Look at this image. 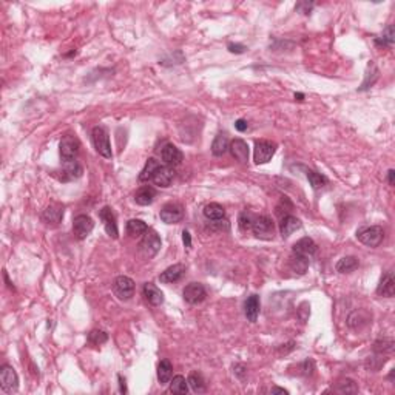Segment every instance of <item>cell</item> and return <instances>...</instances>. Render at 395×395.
Segmentation results:
<instances>
[{"instance_id":"ab89813d","label":"cell","mask_w":395,"mask_h":395,"mask_svg":"<svg viewBox=\"0 0 395 395\" xmlns=\"http://www.w3.org/2000/svg\"><path fill=\"white\" fill-rule=\"evenodd\" d=\"M336 390L341 392V393H345V392H346V393H354V392L358 390V387H357L355 381L346 378V380H341L340 383L336 384Z\"/></svg>"},{"instance_id":"484cf974","label":"cell","mask_w":395,"mask_h":395,"mask_svg":"<svg viewBox=\"0 0 395 395\" xmlns=\"http://www.w3.org/2000/svg\"><path fill=\"white\" fill-rule=\"evenodd\" d=\"M230 144H229V138L225 133H218L213 144H212V153L215 156H222L225 154V151L229 150Z\"/></svg>"},{"instance_id":"30bf717a","label":"cell","mask_w":395,"mask_h":395,"mask_svg":"<svg viewBox=\"0 0 395 395\" xmlns=\"http://www.w3.org/2000/svg\"><path fill=\"white\" fill-rule=\"evenodd\" d=\"M182 295H184V300L189 304L196 306V304H201L205 300L207 292H205V287L201 283H190V284L186 286Z\"/></svg>"},{"instance_id":"cb8c5ba5","label":"cell","mask_w":395,"mask_h":395,"mask_svg":"<svg viewBox=\"0 0 395 395\" xmlns=\"http://www.w3.org/2000/svg\"><path fill=\"white\" fill-rule=\"evenodd\" d=\"M259 297L258 295H250L246 303H244V313L247 317V320L250 323H255L258 320V315H259Z\"/></svg>"},{"instance_id":"f907efd6","label":"cell","mask_w":395,"mask_h":395,"mask_svg":"<svg viewBox=\"0 0 395 395\" xmlns=\"http://www.w3.org/2000/svg\"><path fill=\"white\" fill-rule=\"evenodd\" d=\"M4 278H5V281H7V284H8V287L14 291V286H13V283H11V281L8 279V273H7V272H4Z\"/></svg>"},{"instance_id":"7dc6e473","label":"cell","mask_w":395,"mask_h":395,"mask_svg":"<svg viewBox=\"0 0 395 395\" xmlns=\"http://www.w3.org/2000/svg\"><path fill=\"white\" fill-rule=\"evenodd\" d=\"M387 182H389V186H395V170H390L387 172Z\"/></svg>"},{"instance_id":"816d5d0a","label":"cell","mask_w":395,"mask_h":395,"mask_svg":"<svg viewBox=\"0 0 395 395\" xmlns=\"http://www.w3.org/2000/svg\"><path fill=\"white\" fill-rule=\"evenodd\" d=\"M303 97H304V96H303V94H301V93H298V94H295V99H298V100H303Z\"/></svg>"},{"instance_id":"60d3db41","label":"cell","mask_w":395,"mask_h":395,"mask_svg":"<svg viewBox=\"0 0 395 395\" xmlns=\"http://www.w3.org/2000/svg\"><path fill=\"white\" fill-rule=\"evenodd\" d=\"M393 40H395L393 27H392V25H389V27L384 30L383 36H381V37H378L375 42H377L378 45H383V46H386V45H392V43H393Z\"/></svg>"},{"instance_id":"681fc988","label":"cell","mask_w":395,"mask_h":395,"mask_svg":"<svg viewBox=\"0 0 395 395\" xmlns=\"http://www.w3.org/2000/svg\"><path fill=\"white\" fill-rule=\"evenodd\" d=\"M119 386H121V392H127V387H125V380L119 375Z\"/></svg>"},{"instance_id":"f6af8a7d","label":"cell","mask_w":395,"mask_h":395,"mask_svg":"<svg viewBox=\"0 0 395 395\" xmlns=\"http://www.w3.org/2000/svg\"><path fill=\"white\" fill-rule=\"evenodd\" d=\"M233 372H236V375H238L240 378H243V375L247 374V369H246V366H243V364H235V366H233Z\"/></svg>"},{"instance_id":"6da1fadb","label":"cell","mask_w":395,"mask_h":395,"mask_svg":"<svg viewBox=\"0 0 395 395\" xmlns=\"http://www.w3.org/2000/svg\"><path fill=\"white\" fill-rule=\"evenodd\" d=\"M252 232L255 233L256 238L270 241L273 240V235H275V224L269 216H258L252 224Z\"/></svg>"},{"instance_id":"9c48e42d","label":"cell","mask_w":395,"mask_h":395,"mask_svg":"<svg viewBox=\"0 0 395 395\" xmlns=\"http://www.w3.org/2000/svg\"><path fill=\"white\" fill-rule=\"evenodd\" d=\"M94 229V222L88 215H77L73 221V232L77 240H85Z\"/></svg>"},{"instance_id":"ee69618b","label":"cell","mask_w":395,"mask_h":395,"mask_svg":"<svg viewBox=\"0 0 395 395\" xmlns=\"http://www.w3.org/2000/svg\"><path fill=\"white\" fill-rule=\"evenodd\" d=\"M247 127H249V124H247V121H244V119H238L236 122H235V128L238 130V131H246L247 130Z\"/></svg>"},{"instance_id":"ffe728a7","label":"cell","mask_w":395,"mask_h":395,"mask_svg":"<svg viewBox=\"0 0 395 395\" xmlns=\"http://www.w3.org/2000/svg\"><path fill=\"white\" fill-rule=\"evenodd\" d=\"M229 150H230L232 156H233L238 162L246 164V162L249 161V145H247L246 141H243V139H235V141H232Z\"/></svg>"},{"instance_id":"5bb4252c","label":"cell","mask_w":395,"mask_h":395,"mask_svg":"<svg viewBox=\"0 0 395 395\" xmlns=\"http://www.w3.org/2000/svg\"><path fill=\"white\" fill-rule=\"evenodd\" d=\"M173 179H175V170H173V167H170V165H161L157 170H156V173L153 175V182L156 184V186H159V187H168L172 182H173Z\"/></svg>"},{"instance_id":"f35d334b","label":"cell","mask_w":395,"mask_h":395,"mask_svg":"<svg viewBox=\"0 0 395 395\" xmlns=\"http://www.w3.org/2000/svg\"><path fill=\"white\" fill-rule=\"evenodd\" d=\"M386 363V358H384V355H381V354H377V355H374V357H369L367 360H366V369H369V371H378L383 364Z\"/></svg>"},{"instance_id":"4316f807","label":"cell","mask_w":395,"mask_h":395,"mask_svg":"<svg viewBox=\"0 0 395 395\" xmlns=\"http://www.w3.org/2000/svg\"><path fill=\"white\" fill-rule=\"evenodd\" d=\"M172 377H173V366H172V363L168 361V360H162L157 364V380H159V383L161 384L170 383Z\"/></svg>"},{"instance_id":"4dcf8cb0","label":"cell","mask_w":395,"mask_h":395,"mask_svg":"<svg viewBox=\"0 0 395 395\" xmlns=\"http://www.w3.org/2000/svg\"><path fill=\"white\" fill-rule=\"evenodd\" d=\"M289 264H291V269H292L295 273H298V275H304V273H306V270H307V267H309V258L294 253V255L291 256Z\"/></svg>"},{"instance_id":"1f68e13d","label":"cell","mask_w":395,"mask_h":395,"mask_svg":"<svg viewBox=\"0 0 395 395\" xmlns=\"http://www.w3.org/2000/svg\"><path fill=\"white\" fill-rule=\"evenodd\" d=\"M358 259L355 256H345L336 262V272L340 273H351L358 269Z\"/></svg>"},{"instance_id":"9a60e30c","label":"cell","mask_w":395,"mask_h":395,"mask_svg":"<svg viewBox=\"0 0 395 395\" xmlns=\"http://www.w3.org/2000/svg\"><path fill=\"white\" fill-rule=\"evenodd\" d=\"M298 229H301V221L297 216L292 215H286L281 218L279 222V232L283 238H289L294 232H297Z\"/></svg>"},{"instance_id":"f1b7e54d","label":"cell","mask_w":395,"mask_h":395,"mask_svg":"<svg viewBox=\"0 0 395 395\" xmlns=\"http://www.w3.org/2000/svg\"><path fill=\"white\" fill-rule=\"evenodd\" d=\"M204 216L208 219V221H219V219H224L225 216V210L221 204L218 202H210L204 207Z\"/></svg>"},{"instance_id":"c3c4849f","label":"cell","mask_w":395,"mask_h":395,"mask_svg":"<svg viewBox=\"0 0 395 395\" xmlns=\"http://www.w3.org/2000/svg\"><path fill=\"white\" fill-rule=\"evenodd\" d=\"M272 393H289L286 389H283V387H272Z\"/></svg>"},{"instance_id":"7402d4cb","label":"cell","mask_w":395,"mask_h":395,"mask_svg":"<svg viewBox=\"0 0 395 395\" xmlns=\"http://www.w3.org/2000/svg\"><path fill=\"white\" fill-rule=\"evenodd\" d=\"M64 162V168H62V173H64V181H73L82 176L84 170H82V165L74 159V161H62Z\"/></svg>"},{"instance_id":"44dd1931","label":"cell","mask_w":395,"mask_h":395,"mask_svg":"<svg viewBox=\"0 0 395 395\" xmlns=\"http://www.w3.org/2000/svg\"><path fill=\"white\" fill-rule=\"evenodd\" d=\"M371 323V313L363 310V309H358V310H354L349 318H348V324L349 327L355 329V330H360L363 329L364 326H367Z\"/></svg>"},{"instance_id":"7c38bea8","label":"cell","mask_w":395,"mask_h":395,"mask_svg":"<svg viewBox=\"0 0 395 395\" xmlns=\"http://www.w3.org/2000/svg\"><path fill=\"white\" fill-rule=\"evenodd\" d=\"M61 157L62 161H74L79 154V141L74 138V136H65L62 141H61Z\"/></svg>"},{"instance_id":"3957f363","label":"cell","mask_w":395,"mask_h":395,"mask_svg":"<svg viewBox=\"0 0 395 395\" xmlns=\"http://www.w3.org/2000/svg\"><path fill=\"white\" fill-rule=\"evenodd\" d=\"M91 138H93V144H94L96 151H97L102 157L110 159V157L113 156V153H111L110 136H108L107 130H105L103 127H94V128H93V133H91Z\"/></svg>"},{"instance_id":"2e32d148","label":"cell","mask_w":395,"mask_h":395,"mask_svg":"<svg viewBox=\"0 0 395 395\" xmlns=\"http://www.w3.org/2000/svg\"><path fill=\"white\" fill-rule=\"evenodd\" d=\"M184 272H186V266L184 264H173L170 267H167L159 275V279H161V283H165V284L176 283V281H179L182 278Z\"/></svg>"},{"instance_id":"74e56055","label":"cell","mask_w":395,"mask_h":395,"mask_svg":"<svg viewBox=\"0 0 395 395\" xmlns=\"http://www.w3.org/2000/svg\"><path fill=\"white\" fill-rule=\"evenodd\" d=\"M107 340H108V335L103 330L96 329V330H91L90 335H88V341L94 346H100V345L107 343Z\"/></svg>"},{"instance_id":"5b68a950","label":"cell","mask_w":395,"mask_h":395,"mask_svg":"<svg viewBox=\"0 0 395 395\" xmlns=\"http://www.w3.org/2000/svg\"><path fill=\"white\" fill-rule=\"evenodd\" d=\"M139 247H141V252L147 258H153L159 252V249H161V238H159V235L153 229H148L144 233V238L141 240Z\"/></svg>"},{"instance_id":"d6986e66","label":"cell","mask_w":395,"mask_h":395,"mask_svg":"<svg viewBox=\"0 0 395 395\" xmlns=\"http://www.w3.org/2000/svg\"><path fill=\"white\" fill-rule=\"evenodd\" d=\"M377 294L386 298H392L395 294V279H393V273L392 272H386L381 276V281L378 284Z\"/></svg>"},{"instance_id":"ac0fdd59","label":"cell","mask_w":395,"mask_h":395,"mask_svg":"<svg viewBox=\"0 0 395 395\" xmlns=\"http://www.w3.org/2000/svg\"><path fill=\"white\" fill-rule=\"evenodd\" d=\"M64 218V207L58 205V204H51L48 205L43 213H42V219L48 224V225H58Z\"/></svg>"},{"instance_id":"8d00e7d4","label":"cell","mask_w":395,"mask_h":395,"mask_svg":"<svg viewBox=\"0 0 395 395\" xmlns=\"http://www.w3.org/2000/svg\"><path fill=\"white\" fill-rule=\"evenodd\" d=\"M374 351H375V354H381V355L390 354L393 351V340L392 338H383V340L375 341Z\"/></svg>"},{"instance_id":"e575fe53","label":"cell","mask_w":395,"mask_h":395,"mask_svg":"<svg viewBox=\"0 0 395 395\" xmlns=\"http://www.w3.org/2000/svg\"><path fill=\"white\" fill-rule=\"evenodd\" d=\"M306 176H307V179H309V182H310L313 190H320V189H323L327 184V178L320 175V173H317V172H313V170H307Z\"/></svg>"},{"instance_id":"d4e9b609","label":"cell","mask_w":395,"mask_h":395,"mask_svg":"<svg viewBox=\"0 0 395 395\" xmlns=\"http://www.w3.org/2000/svg\"><path fill=\"white\" fill-rule=\"evenodd\" d=\"M154 198H156V190L153 187H148V186L141 187L135 195V201L139 205H150L154 201Z\"/></svg>"},{"instance_id":"8992f818","label":"cell","mask_w":395,"mask_h":395,"mask_svg":"<svg viewBox=\"0 0 395 395\" xmlns=\"http://www.w3.org/2000/svg\"><path fill=\"white\" fill-rule=\"evenodd\" d=\"M276 153V144L272 141H258L253 150V159L256 164H267Z\"/></svg>"},{"instance_id":"b9f144b4","label":"cell","mask_w":395,"mask_h":395,"mask_svg":"<svg viewBox=\"0 0 395 395\" xmlns=\"http://www.w3.org/2000/svg\"><path fill=\"white\" fill-rule=\"evenodd\" d=\"M295 8H297V11H300V13H303V14H310V11H312V8H313V4L300 2Z\"/></svg>"},{"instance_id":"e0dca14e","label":"cell","mask_w":395,"mask_h":395,"mask_svg":"<svg viewBox=\"0 0 395 395\" xmlns=\"http://www.w3.org/2000/svg\"><path fill=\"white\" fill-rule=\"evenodd\" d=\"M317 249H318V246L315 244V241L312 240V238H309V236H304V238H301L300 241H297L295 244H294V253H297V255H301V256H306V258H310V256H313L315 253H317Z\"/></svg>"},{"instance_id":"bcb514c9","label":"cell","mask_w":395,"mask_h":395,"mask_svg":"<svg viewBox=\"0 0 395 395\" xmlns=\"http://www.w3.org/2000/svg\"><path fill=\"white\" fill-rule=\"evenodd\" d=\"M182 241H184L186 247H192V238H190V233L187 230L182 232Z\"/></svg>"},{"instance_id":"d590c367","label":"cell","mask_w":395,"mask_h":395,"mask_svg":"<svg viewBox=\"0 0 395 395\" xmlns=\"http://www.w3.org/2000/svg\"><path fill=\"white\" fill-rule=\"evenodd\" d=\"M253 221H255L253 213H252V212H249V210H243V212L240 213V218H238V225H240V229H241L243 232L252 230V224H253Z\"/></svg>"},{"instance_id":"83f0119b","label":"cell","mask_w":395,"mask_h":395,"mask_svg":"<svg viewBox=\"0 0 395 395\" xmlns=\"http://www.w3.org/2000/svg\"><path fill=\"white\" fill-rule=\"evenodd\" d=\"M161 167V162L156 161L154 157H150L147 162H145V167L142 168V172L139 175V181L141 182H148L153 179V175L156 173V170Z\"/></svg>"},{"instance_id":"ba28073f","label":"cell","mask_w":395,"mask_h":395,"mask_svg":"<svg viewBox=\"0 0 395 395\" xmlns=\"http://www.w3.org/2000/svg\"><path fill=\"white\" fill-rule=\"evenodd\" d=\"M99 218L100 221L103 222V227H105V232L108 236H111L113 240H116L119 236V230H118V222H116V216L115 213H113V210L105 205L100 208L99 212Z\"/></svg>"},{"instance_id":"f546056e","label":"cell","mask_w":395,"mask_h":395,"mask_svg":"<svg viewBox=\"0 0 395 395\" xmlns=\"http://www.w3.org/2000/svg\"><path fill=\"white\" fill-rule=\"evenodd\" d=\"M147 230H148V225L141 219H130L127 222V233L131 238H138V236L144 235Z\"/></svg>"},{"instance_id":"4fadbf2b","label":"cell","mask_w":395,"mask_h":395,"mask_svg":"<svg viewBox=\"0 0 395 395\" xmlns=\"http://www.w3.org/2000/svg\"><path fill=\"white\" fill-rule=\"evenodd\" d=\"M161 157H162V161H164L165 165H170V167L179 165V164L182 162V159H184L182 151H181L176 145H173V144H167V145L162 147V150H161Z\"/></svg>"},{"instance_id":"603a6c76","label":"cell","mask_w":395,"mask_h":395,"mask_svg":"<svg viewBox=\"0 0 395 395\" xmlns=\"http://www.w3.org/2000/svg\"><path fill=\"white\" fill-rule=\"evenodd\" d=\"M142 294L151 306H161L164 303V294L153 283H145Z\"/></svg>"},{"instance_id":"8fae6325","label":"cell","mask_w":395,"mask_h":395,"mask_svg":"<svg viewBox=\"0 0 395 395\" xmlns=\"http://www.w3.org/2000/svg\"><path fill=\"white\" fill-rule=\"evenodd\" d=\"M161 219L165 224H178L184 218V210L176 202H168L161 210Z\"/></svg>"},{"instance_id":"7bdbcfd3","label":"cell","mask_w":395,"mask_h":395,"mask_svg":"<svg viewBox=\"0 0 395 395\" xmlns=\"http://www.w3.org/2000/svg\"><path fill=\"white\" fill-rule=\"evenodd\" d=\"M247 48L244 45H240V43H229V51L230 52H236V54H241L244 52Z\"/></svg>"},{"instance_id":"d6a6232c","label":"cell","mask_w":395,"mask_h":395,"mask_svg":"<svg viewBox=\"0 0 395 395\" xmlns=\"http://www.w3.org/2000/svg\"><path fill=\"white\" fill-rule=\"evenodd\" d=\"M170 392L178 395H186L189 392V381L182 375H176L170 380Z\"/></svg>"},{"instance_id":"52a82bcc","label":"cell","mask_w":395,"mask_h":395,"mask_svg":"<svg viewBox=\"0 0 395 395\" xmlns=\"http://www.w3.org/2000/svg\"><path fill=\"white\" fill-rule=\"evenodd\" d=\"M113 291H115L116 297L119 300H130L135 294V281L128 276H118L113 284Z\"/></svg>"},{"instance_id":"277c9868","label":"cell","mask_w":395,"mask_h":395,"mask_svg":"<svg viewBox=\"0 0 395 395\" xmlns=\"http://www.w3.org/2000/svg\"><path fill=\"white\" fill-rule=\"evenodd\" d=\"M0 386L7 393H13L19 387V377L13 366L4 364L0 367Z\"/></svg>"},{"instance_id":"7a4b0ae2","label":"cell","mask_w":395,"mask_h":395,"mask_svg":"<svg viewBox=\"0 0 395 395\" xmlns=\"http://www.w3.org/2000/svg\"><path fill=\"white\" fill-rule=\"evenodd\" d=\"M383 236H384V232H383V227H380V225L361 227V229L357 232L358 241H361V243H363L364 246H367V247H377V246H380V243L383 241Z\"/></svg>"},{"instance_id":"836d02e7","label":"cell","mask_w":395,"mask_h":395,"mask_svg":"<svg viewBox=\"0 0 395 395\" xmlns=\"http://www.w3.org/2000/svg\"><path fill=\"white\" fill-rule=\"evenodd\" d=\"M189 386L192 387V390L193 392H196V393H202V392H205V383H204V378H202V375L201 374H198V372H192L190 375H189Z\"/></svg>"}]
</instances>
